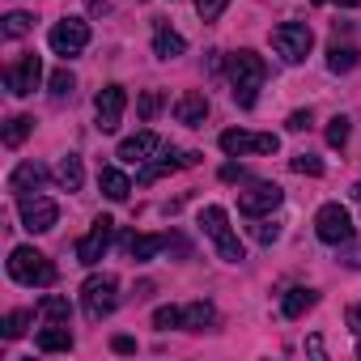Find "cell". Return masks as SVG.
I'll return each instance as SVG.
<instances>
[{"label":"cell","instance_id":"1","mask_svg":"<svg viewBox=\"0 0 361 361\" xmlns=\"http://www.w3.org/2000/svg\"><path fill=\"white\" fill-rule=\"evenodd\" d=\"M264 77H268L264 56H255V51H234V56H230V85H234V102H238L243 111L255 106V94H259Z\"/></svg>","mask_w":361,"mask_h":361},{"label":"cell","instance_id":"2","mask_svg":"<svg viewBox=\"0 0 361 361\" xmlns=\"http://www.w3.org/2000/svg\"><path fill=\"white\" fill-rule=\"evenodd\" d=\"M9 276H13L18 285H39V289H47V285H56V264H51L43 251H35V247H13V251H9Z\"/></svg>","mask_w":361,"mask_h":361},{"label":"cell","instance_id":"3","mask_svg":"<svg viewBox=\"0 0 361 361\" xmlns=\"http://www.w3.org/2000/svg\"><path fill=\"white\" fill-rule=\"evenodd\" d=\"M200 226H204V234L217 243V255H221L226 264H243V259H247V255H243L238 234L230 230V213H226L221 204H209V209L200 213Z\"/></svg>","mask_w":361,"mask_h":361},{"label":"cell","instance_id":"4","mask_svg":"<svg viewBox=\"0 0 361 361\" xmlns=\"http://www.w3.org/2000/svg\"><path fill=\"white\" fill-rule=\"evenodd\" d=\"M115 302H119V281H115L111 272L90 276V281L81 285V306H85V319H90V323H102V319L115 310Z\"/></svg>","mask_w":361,"mask_h":361},{"label":"cell","instance_id":"5","mask_svg":"<svg viewBox=\"0 0 361 361\" xmlns=\"http://www.w3.org/2000/svg\"><path fill=\"white\" fill-rule=\"evenodd\" d=\"M272 47H276V56L285 64H302L310 56V47H314V35H310L306 22H281L272 30Z\"/></svg>","mask_w":361,"mask_h":361},{"label":"cell","instance_id":"6","mask_svg":"<svg viewBox=\"0 0 361 361\" xmlns=\"http://www.w3.org/2000/svg\"><path fill=\"white\" fill-rule=\"evenodd\" d=\"M314 234L327 243V247H348L353 243V217L344 204H323L314 213Z\"/></svg>","mask_w":361,"mask_h":361},{"label":"cell","instance_id":"7","mask_svg":"<svg viewBox=\"0 0 361 361\" xmlns=\"http://www.w3.org/2000/svg\"><path fill=\"white\" fill-rule=\"evenodd\" d=\"M47 43H51V51L56 56H77V51H85L90 47V26L81 22V18H64V22H56L51 26V35H47Z\"/></svg>","mask_w":361,"mask_h":361},{"label":"cell","instance_id":"8","mask_svg":"<svg viewBox=\"0 0 361 361\" xmlns=\"http://www.w3.org/2000/svg\"><path fill=\"white\" fill-rule=\"evenodd\" d=\"M123 111H128V90H123V85H102L98 98H94L98 132H115V128L123 123Z\"/></svg>","mask_w":361,"mask_h":361},{"label":"cell","instance_id":"9","mask_svg":"<svg viewBox=\"0 0 361 361\" xmlns=\"http://www.w3.org/2000/svg\"><path fill=\"white\" fill-rule=\"evenodd\" d=\"M56 221H60V204L56 200H47V196H22V230L47 234V230H56Z\"/></svg>","mask_w":361,"mask_h":361},{"label":"cell","instance_id":"10","mask_svg":"<svg viewBox=\"0 0 361 361\" xmlns=\"http://www.w3.org/2000/svg\"><path fill=\"white\" fill-rule=\"evenodd\" d=\"M221 149H226V153H276V149H281V136L230 128V132H221Z\"/></svg>","mask_w":361,"mask_h":361},{"label":"cell","instance_id":"11","mask_svg":"<svg viewBox=\"0 0 361 361\" xmlns=\"http://www.w3.org/2000/svg\"><path fill=\"white\" fill-rule=\"evenodd\" d=\"M111 238H115V221L111 217H98L94 226H90V234L77 243V259L85 264V268H94L102 255H106V247H111Z\"/></svg>","mask_w":361,"mask_h":361},{"label":"cell","instance_id":"12","mask_svg":"<svg viewBox=\"0 0 361 361\" xmlns=\"http://www.w3.org/2000/svg\"><path fill=\"white\" fill-rule=\"evenodd\" d=\"M39 81H43V60H39V56H22V60L5 73V85H9V94H18V98H30V94L39 90Z\"/></svg>","mask_w":361,"mask_h":361},{"label":"cell","instance_id":"13","mask_svg":"<svg viewBox=\"0 0 361 361\" xmlns=\"http://www.w3.org/2000/svg\"><path fill=\"white\" fill-rule=\"evenodd\" d=\"M281 188L276 183H255V188H247L243 196H238V213L243 217H268L276 204H281Z\"/></svg>","mask_w":361,"mask_h":361},{"label":"cell","instance_id":"14","mask_svg":"<svg viewBox=\"0 0 361 361\" xmlns=\"http://www.w3.org/2000/svg\"><path fill=\"white\" fill-rule=\"evenodd\" d=\"M153 153H161L157 132H136V136H128L119 145V161L123 166H145V161H153Z\"/></svg>","mask_w":361,"mask_h":361},{"label":"cell","instance_id":"15","mask_svg":"<svg viewBox=\"0 0 361 361\" xmlns=\"http://www.w3.org/2000/svg\"><path fill=\"white\" fill-rule=\"evenodd\" d=\"M47 183V166H39V161H22L13 174H9V192L22 200V196H30V192H39Z\"/></svg>","mask_w":361,"mask_h":361},{"label":"cell","instance_id":"16","mask_svg":"<svg viewBox=\"0 0 361 361\" xmlns=\"http://www.w3.org/2000/svg\"><path fill=\"white\" fill-rule=\"evenodd\" d=\"M174 119L183 123V128H200V123L209 119V98H204L200 90H188L183 98L174 102Z\"/></svg>","mask_w":361,"mask_h":361},{"label":"cell","instance_id":"17","mask_svg":"<svg viewBox=\"0 0 361 361\" xmlns=\"http://www.w3.org/2000/svg\"><path fill=\"white\" fill-rule=\"evenodd\" d=\"M98 188H102L106 200H128V196H132V178H128L119 166H102V170H98Z\"/></svg>","mask_w":361,"mask_h":361},{"label":"cell","instance_id":"18","mask_svg":"<svg viewBox=\"0 0 361 361\" xmlns=\"http://www.w3.org/2000/svg\"><path fill=\"white\" fill-rule=\"evenodd\" d=\"M166 243H170V238H161V234H132V238H123V251L145 264V259H153Z\"/></svg>","mask_w":361,"mask_h":361},{"label":"cell","instance_id":"19","mask_svg":"<svg viewBox=\"0 0 361 361\" xmlns=\"http://www.w3.org/2000/svg\"><path fill=\"white\" fill-rule=\"evenodd\" d=\"M183 51H188L183 35L170 30V26H157V35H153V56L157 60H174V56H183Z\"/></svg>","mask_w":361,"mask_h":361},{"label":"cell","instance_id":"20","mask_svg":"<svg viewBox=\"0 0 361 361\" xmlns=\"http://www.w3.org/2000/svg\"><path fill=\"white\" fill-rule=\"evenodd\" d=\"M81 178H85V174H81V157H73V153L60 157V166H56V183H60L64 192H81Z\"/></svg>","mask_w":361,"mask_h":361},{"label":"cell","instance_id":"21","mask_svg":"<svg viewBox=\"0 0 361 361\" xmlns=\"http://www.w3.org/2000/svg\"><path fill=\"white\" fill-rule=\"evenodd\" d=\"M314 298H319L314 289H302V285H298V289H289V293H285V302H281L285 319H302V314L314 306Z\"/></svg>","mask_w":361,"mask_h":361},{"label":"cell","instance_id":"22","mask_svg":"<svg viewBox=\"0 0 361 361\" xmlns=\"http://www.w3.org/2000/svg\"><path fill=\"white\" fill-rule=\"evenodd\" d=\"M39 348H43V353H68V348H73L68 327H64V323H51L47 331H39Z\"/></svg>","mask_w":361,"mask_h":361},{"label":"cell","instance_id":"23","mask_svg":"<svg viewBox=\"0 0 361 361\" xmlns=\"http://www.w3.org/2000/svg\"><path fill=\"white\" fill-rule=\"evenodd\" d=\"M178 166H183V157H174V153H170V157H157V161H145L136 178H140V183H157V178H161V174H170V170H178Z\"/></svg>","mask_w":361,"mask_h":361},{"label":"cell","instance_id":"24","mask_svg":"<svg viewBox=\"0 0 361 361\" xmlns=\"http://www.w3.org/2000/svg\"><path fill=\"white\" fill-rule=\"evenodd\" d=\"M213 319H217V310H213L209 302H192V306L183 310V327H188V331H204Z\"/></svg>","mask_w":361,"mask_h":361},{"label":"cell","instance_id":"25","mask_svg":"<svg viewBox=\"0 0 361 361\" xmlns=\"http://www.w3.org/2000/svg\"><path fill=\"white\" fill-rule=\"evenodd\" d=\"M30 132H35V119H30V115H13V119H9V128H5V145H9V149H18Z\"/></svg>","mask_w":361,"mask_h":361},{"label":"cell","instance_id":"26","mask_svg":"<svg viewBox=\"0 0 361 361\" xmlns=\"http://www.w3.org/2000/svg\"><path fill=\"white\" fill-rule=\"evenodd\" d=\"M39 310L51 319V323H68V314H73V306H68V298H60V293H47L43 302H39Z\"/></svg>","mask_w":361,"mask_h":361},{"label":"cell","instance_id":"27","mask_svg":"<svg viewBox=\"0 0 361 361\" xmlns=\"http://www.w3.org/2000/svg\"><path fill=\"white\" fill-rule=\"evenodd\" d=\"M327 68H331V73H348V68H357V47H340V43H336V47L327 51Z\"/></svg>","mask_w":361,"mask_h":361},{"label":"cell","instance_id":"28","mask_svg":"<svg viewBox=\"0 0 361 361\" xmlns=\"http://www.w3.org/2000/svg\"><path fill=\"white\" fill-rule=\"evenodd\" d=\"M30 310H13L9 319H5V327H0V336H5V340H18V336H26V327H30Z\"/></svg>","mask_w":361,"mask_h":361},{"label":"cell","instance_id":"29","mask_svg":"<svg viewBox=\"0 0 361 361\" xmlns=\"http://www.w3.org/2000/svg\"><path fill=\"white\" fill-rule=\"evenodd\" d=\"M153 327H157V331L183 327V310H178V306H157V310H153Z\"/></svg>","mask_w":361,"mask_h":361},{"label":"cell","instance_id":"30","mask_svg":"<svg viewBox=\"0 0 361 361\" xmlns=\"http://www.w3.org/2000/svg\"><path fill=\"white\" fill-rule=\"evenodd\" d=\"M157 111H161V94H157V90H145V94H140V102H136V115L149 123Z\"/></svg>","mask_w":361,"mask_h":361},{"label":"cell","instance_id":"31","mask_svg":"<svg viewBox=\"0 0 361 361\" xmlns=\"http://www.w3.org/2000/svg\"><path fill=\"white\" fill-rule=\"evenodd\" d=\"M344 140H348V119L336 115V119L327 123V145H331V149H344Z\"/></svg>","mask_w":361,"mask_h":361},{"label":"cell","instance_id":"32","mask_svg":"<svg viewBox=\"0 0 361 361\" xmlns=\"http://www.w3.org/2000/svg\"><path fill=\"white\" fill-rule=\"evenodd\" d=\"M289 166H293L298 174H310V178H319V174H323V161H319L314 153H298V157H293Z\"/></svg>","mask_w":361,"mask_h":361},{"label":"cell","instance_id":"33","mask_svg":"<svg viewBox=\"0 0 361 361\" xmlns=\"http://www.w3.org/2000/svg\"><path fill=\"white\" fill-rule=\"evenodd\" d=\"M73 90H77V81H73V73H68V68L51 73V94H56V98H68Z\"/></svg>","mask_w":361,"mask_h":361},{"label":"cell","instance_id":"34","mask_svg":"<svg viewBox=\"0 0 361 361\" xmlns=\"http://www.w3.org/2000/svg\"><path fill=\"white\" fill-rule=\"evenodd\" d=\"M226 5H230V0H196V13H200L204 22H217V18L226 13Z\"/></svg>","mask_w":361,"mask_h":361},{"label":"cell","instance_id":"35","mask_svg":"<svg viewBox=\"0 0 361 361\" xmlns=\"http://www.w3.org/2000/svg\"><path fill=\"white\" fill-rule=\"evenodd\" d=\"M26 30H30V18L26 13H9L5 18V39H22Z\"/></svg>","mask_w":361,"mask_h":361},{"label":"cell","instance_id":"36","mask_svg":"<svg viewBox=\"0 0 361 361\" xmlns=\"http://www.w3.org/2000/svg\"><path fill=\"white\" fill-rule=\"evenodd\" d=\"M251 234H255L259 243H276V238H281V226H276V221H259Z\"/></svg>","mask_w":361,"mask_h":361},{"label":"cell","instance_id":"37","mask_svg":"<svg viewBox=\"0 0 361 361\" xmlns=\"http://www.w3.org/2000/svg\"><path fill=\"white\" fill-rule=\"evenodd\" d=\"M310 123H314V115H310V111H293V115H289V132H306Z\"/></svg>","mask_w":361,"mask_h":361},{"label":"cell","instance_id":"38","mask_svg":"<svg viewBox=\"0 0 361 361\" xmlns=\"http://www.w3.org/2000/svg\"><path fill=\"white\" fill-rule=\"evenodd\" d=\"M344 323H348V331H353V336H361V302H353V306L344 310Z\"/></svg>","mask_w":361,"mask_h":361},{"label":"cell","instance_id":"39","mask_svg":"<svg viewBox=\"0 0 361 361\" xmlns=\"http://www.w3.org/2000/svg\"><path fill=\"white\" fill-rule=\"evenodd\" d=\"M111 348H115V353H136V340H132V336H115Z\"/></svg>","mask_w":361,"mask_h":361},{"label":"cell","instance_id":"40","mask_svg":"<svg viewBox=\"0 0 361 361\" xmlns=\"http://www.w3.org/2000/svg\"><path fill=\"white\" fill-rule=\"evenodd\" d=\"M344 264H348V268H361V247H348V251H344Z\"/></svg>","mask_w":361,"mask_h":361},{"label":"cell","instance_id":"41","mask_svg":"<svg viewBox=\"0 0 361 361\" xmlns=\"http://www.w3.org/2000/svg\"><path fill=\"white\" fill-rule=\"evenodd\" d=\"M306 348H310L314 357H323V340H319V336H310V340H306Z\"/></svg>","mask_w":361,"mask_h":361},{"label":"cell","instance_id":"42","mask_svg":"<svg viewBox=\"0 0 361 361\" xmlns=\"http://www.w3.org/2000/svg\"><path fill=\"white\" fill-rule=\"evenodd\" d=\"M336 5H344V9H361V0H336Z\"/></svg>","mask_w":361,"mask_h":361},{"label":"cell","instance_id":"43","mask_svg":"<svg viewBox=\"0 0 361 361\" xmlns=\"http://www.w3.org/2000/svg\"><path fill=\"white\" fill-rule=\"evenodd\" d=\"M353 200H361V178H357V188H353Z\"/></svg>","mask_w":361,"mask_h":361},{"label":"cell","instance_id":"44","mask_svg":"<svg viewBox=\"0 0 361 361\" xmlns=\"http://www.w3.org/2000/svg\"><path fill=\"white\" fill-rule=\"evenodd\" d=\"M357 357H361V344H357Z\"/></svg>","mask_w":361,"mask_h":361},{"label":"cell","instance_id":"45","mask_svg":"<svg viewBox=\"0 0 361 361\" xmlns=\"http://www.w3.org/2000/svg\"><path fill=\"white\" fill-rule=\"evenodd\" d=\"M314 5H323V0H314Z\"/></svg>","mask_w":361,"mask_h":361},{"label":"cell","instance_id":"46","mask_svg":"<svg viewBox=\"0 0 361 361\" xmlns=\"http://www.w3.org/2000/svg\"><path fill=\"white\" fill-rule=\"evenodd\" d=\"M90 5H98V0H90Z\"/></svg>","mask_w":361,"mask_h":361}]
</instances>
